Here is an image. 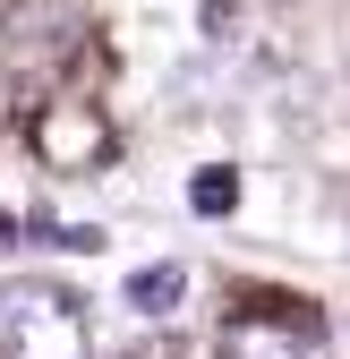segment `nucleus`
<instances>
[{
    "mask_svg": "<svg viewBox=\"0 0 350 359\" xmlns=\"http://www.w3.org/2000/svg\"><path fill=\"white\" fill-rule=\"evenodd\" d=\"M85 299L60 291L52 274H18L0 283V359H85Z\"/></svg>",
    "mask_w": 350,
    "mask_h": 359,
    "instance_id": "f257e3e1",
    "label": "nucleus"
},
{
    "mask_svg": "<svg viewBox=\"0 0 350 359\" xmlns=\"http://www.w3.org/2000/svg\"><path fill=\"white\" fill-rule=\"evenodd\" d=\"M214 351L223 359H316L325 351V317L308 299H256V308H239L223 325Z\"/></svg>",
    "mask_w": 350,
    "mask_h": 359,
    "instance_id": "f03ea898",
    "label": "nucleus"
},
{
    "mask_svg": "<svg viewBox=\"0 0 350 359\" xmlns=\"http://www.w3.org/2000/svg\"><path fill=\"white\" fill-rule=\"evenodd\" d=\"M111 120H103V103H43L34 111V154L52 163L60 180H85V171H103L111 163Z\"/></svg>",
    "mask_w": 350,
    "mask_h": 359,
    "instance_id": "7ed1b4c3",
    "label": "nucleus"
},
{
    "mask_svg": "<svg viewBox=\"0 0 350 359\" xmlns=\"http://www.w3.org/2000/svg\"><path fill=\"white\" fill-rule=\"evenodd\" d=\"M120 299L137 308V317H180V299H188V265H180V257H162V265H137Z\"/></svg>",
    "mask_w": 350,
    "mask_h": 359,
    "instance_id": "20e7f679",
    "label": "nucleus"
},
{
    "mask_svg": "<svg viewBox=\"0 0 350 359\" xmlns=\"http://www.w3.org/2000/svg\"><path fill=\"white\" fill-rule=\"evenodd\" d=\"M188 205H197L205 222H214V214H231V205H239V171H231V163H205V171L188 180Z\"/></svg>",
    "mask_w": 350,
    "mask_h": 359,
    "instance_id": "39448f33",
    "label": "nucleus"
},
{
    "mask_svg": "<svg viewBox=\"0 0 350 359\" xmlns=\"http://www.w3.org/2000/svg\"><path fill=\"white\" fill-rule=\"evenodd\" d=\"M0 248H18V214L9 205H0Z\"/></svg>",
    "mask_w": 350,
    "mask_h": 359,
    "instance_id": "423d86ee",
    "label": "nucleus"
}]
</instances>
